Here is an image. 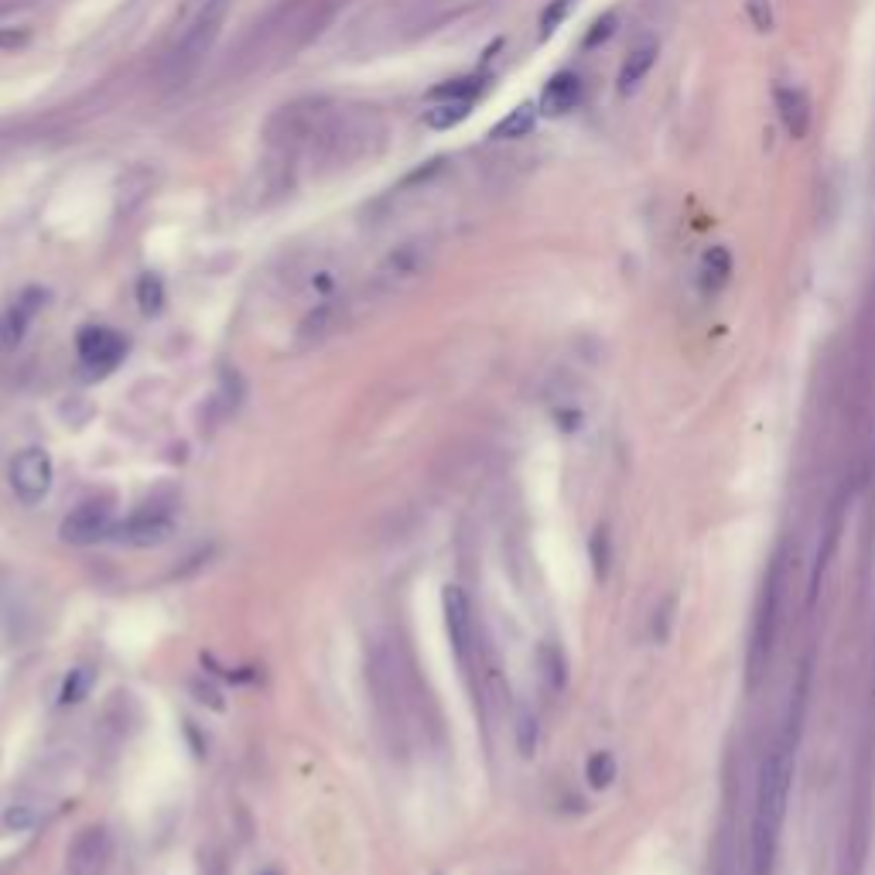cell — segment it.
I'll list each match as a JSON object with an SVG mask.
<instances>
[{"instance_id": "1", "label": "cell", "mask_w": 875, "mask_h": 875, "mask_svg": "<svg viewBox=\"0 0 875 875\" xmlns=\"http://www.w3.org/2000/svg\"><path fill=\"white\" fill-rule=\"evenodd\" d=\"M793 780V746L790 735L773 742V749L759 763L756 783V811H752V838H749V862L752 875H770L776 848H780V831L787 821V800Z\"/></svg>"}, {"instance_id": "2", "label": "cell", "mask_w": 875, "mask_h": 875, "mask_svg": "<svg viewBox=\"0 0 875 875\" xmlns=\"http://www.w3.org/2000/svg\"><path fill=\"white\" fill-rule=\"evenodd\" d=\"M380 137L383 124L373 106H332L329 117L322 120L318 134L312 137V144H308V151L325 165L339 168L366 158Z\"/></svg>"}, {"instance_id": "3", "label": "cell", "mask_w": 875, "mask_h": 875, "mask_svg": "<svg viewBox=\"0 0 875 875\" xmlns=\"http://www.w3.org/2000/svg\"><path fill=\"white\" fill-rule=\"evenodd\" d=\"M226 14H230V0H206V4L199 7V14H195L192 24L185 28V35L178 38V45L168 52L165 72H161L165 86L175 89L182 86L185 79L195 76V69L206 62V55L212 52V45H216L219 31H223L226 24Z\"/></svg>"}, {"instance_id": "4", "label": "cell", "mask_w": 875, "mask_h": 875, "mask_svg": "<svg viewBox=\"0 0 875 875\" xmlns=\"http://www.w3.org/2000/svg\"><path fill=\"white\" fill-rule=\"evenodd\" d=\"M373 694H376V708L383 715V725L404 739L407 729H411V681H407V670L400 667V657L387 646L373 653Z\"/></svg>"}, {"instance_id": "5", "label": "cell", "mask_w": 875, "mask_h": 875, "mask_svg": "<svg viewBox=\"0 0 875 875\" xmlns=\"http://www.w3.org/2000/svg\"><path fill=\"white\" fill-rule=\"evenodd\" d=\"M479 4L482 0H400L387 28L394 42H414V38H428L445 24L459 21Z\"/></svg>"}, {"instance_id": "6", "label": "cell", "mask_w": 875, "mask_h": 875, "mask_svg": "<svg viewBox=\"0 0 875 875\" xmlns=\"http://www.w3.org/2000/svg\"><path fill=\"white\" fill-rule=\"evenodd\" d=\"M435 240L431 236H411V240L397 243L387 257L376 264L373 271V291L380 294H397L411 288L414 281H421L428 274V267L435 264Z\"/></svg>"}, {"instance_id": "7", "label": "cell", "mask_w": 875, "mask_h": 875, "mask_svg": "<svg viewBox=\"0 0 875 875\" xmlns=\"http://www.w3.org/2000/svg\"><path fill=\"white\" fill-rule=\"evenodd\" d=\"M780 599H783V561L776 558L770 575L763 582V592H759V609L756 619H752V646H749V670L759 674L770 660L773 640H776V626H780Z\"/></svg>"}, {"instance_id": "8", "label": "cell", "mask_w": 875, "mask_h": 875, "mask_svg": "<svg viewBox=\"0 0 875 875\" xmlns=\"http://www.w3.org/2000/svg\"><path fill=\"white\" fill-rule=\"evenodd\" d=\"M441 612H445V629H448V643H452L455 657L465 674L472 677V667H476V619H472V605L465 599V592L459 585H445L441 592Z\"/></svg>"}, {"instance_id": "9", "label": "cell", "mask_w": 875, "mask_h": 875, "mask_svg": "<svg viewBox=\"0 0 875 875\" xmlns=\"http://www.w3.org/2000/svg\"><path fill=\"white\" fill-rule=\"evenodd\" d=\"M52 476L55 469L45 448H24V452H18V459L11 462V489L24 506H35L45 500L48 489H52Z\"/></svg>"}, {"instance_id": "10", "label": "cell", "mask_w": 875, "mask_h": 875, "mask_svg": "<svg viewBox=\"0 0 875 875\" xmlns=\"http://www.w3.org/2000/svg\"><path fill=\"white\" fill-rule=\"evenodd\" d=\"M113 530H117V523H113L110 506H106L103 500H86L62 520L59 537L72 547H86V544H96V541H103V537H110Z\"/></svg>"}, {"instance_id": "11", "label": "cell", "mask_w": 875, "mask_h": 875, "mask_svg": "<svg viewBox=\"0 0 875 875\" xmlns=\"http://www.w3.org/2000/svg\"><path fill=\"white\" fill-rule=\"evenodd\" d=\"M76 346L89 376H106L127 353V342L113 329H106V325H86V329L79 332Z\"/></svg>"}, {"instance_id": "12", "label": "cell", "mask_w": 875, "mask_h": 875, "mask_svg": "<svg viewBox=\"0 0 875 875\" xmlns=\"http://www.w3.org/2000/svg\"><path fill=\"white\" fill-rule=\"evenodd\" d=\"M113 534L130 547H158L175 534V513H171L168 506H144L134 517L117 523Z\"/></svg>"}, {"instance_id": "13", "label": "cell", "mask_w": 875, "mask_h": 875, "mask_svg": "<svg viewBox=\"0 0 875 875\" xmlns=\"http://www.w3.org/2000/svg\"><path fill=\"white\" fill-rule=\"evenodd\" d=\"M106 862H110V834L103 824H89L65 852V875H103Z\"/></svg>"}, {"instance_id": "14", "label": "cell", "mask_w": 875, "mask_h": 875, "mask_svg": "<svg viewBox=\"0 0 875 875\" xmlns=\"http://www.w3.org/2000/svg\"><path fill=\"white\" fill-rule=\"evenodd\" d=\"M773 103H776V117H780L783 130H787L793 141H804L807 130H811V124H814V106H811L807 89L780 83L773 89Z\"/></svg>"}, {"instance_id": "15", "label": "cell", "mask_w": 875, "mask_h": 875, "mask_svg": "<svg viewBox=\"0 0 875 875\" xmlns=\"http://www.w3.org/2000/svg\"><path fill=\"white\" fill-rule=\"evenodd\" d=\"M42 305H45V291L28 288L11 308H7L4 315H0V349H4V353H11V349L21 346V339H24V332H28L31 318L42 312Z\"/></svg>"}, {"instance_id": "16", "label": "cell", "mask_w": 875, "mask_h": 875, "mask_svg": "<svg viewBox=\"0 0 875 875\" xmlns=\"http://www.w3.org/2000/svg\"><path fill=\"white\" fill-rule=\"evenodd\" d=\"M342 318H346V305L335 298H325L322 305H318L315 312H308L305 322H301L298 329L301 346H318V342H325L335 329H342Z\"/></svg>"}, {"instance_id": "17", "label": "cell", "mask_w": 875, "mask_h": 875, "mask_svg": "<svg viewBox=\"0 0 875 875\" xmlns=\"http://www.w3.org/2000/svg\"><path fill=\"white\" fill-rule=\"evenodd\" d=\"M582 76L578 72H558L551 83L544 86V96H541V110L547 117H564L571 113L578 103H582Z\"/></svg>"}, {"instance_id": "18", "label": "cell", "mask_w": 875, "mask_h": 875, "mask_svg": "<svg viewBox=\"0 0 875 875\" xmlns=\"http://www.w3.org/2000/svg\"><path fill=\"white\" fill-rule=\"evenodd\" d=\"M657 55H660V45L653 38H643L640 45L629 48L623 69H619V93H633L640 89V83L650 76V69L657 65Z\"/></svg>"}, {"instance_id": "19", "label": "cell", "mask_w": 875, "mask_h": 875, "mask_svg": "<svg viewBox=\"0 0 875 875\" xmlns=\"http://www.w3.org/2000/svg\"><path fill=\"white\" fill-rule=\"evenodd\" d=\"M735 274V264H732V253L725 247H711L705 250V257H701V267H698V284L705 294H718L729 288Z\"/></svg>"}, {"instance_id": "20", "label": "cell", "mask_w": 875, "mask_h": 875, "mask_svg": "<svg viewBox=\"0 0 875 875\" xmlns=\"http://www.w3.org/2000/svg\"><path fill=\"white\" fill-rule=\"evenodd\" d=\"M469 113H472V100H441L438 106H431V110L424 113V127L452 130V127H459Z\"/></svg>"}, {"instance_id": "21", "label": "cell", "mask_w": 875, "mask_h": 875, "mask_svg": "<svg viewBox=\"0 0 875 875\" xmlns=\"http://www.w3.org/2000/svg\"><path fill=\"white\" fill-rule=\"evenodd\" d=\"M537 124V106L523 103L517 106V110H510V117L500 120V127L493 130V137H500V141H520V137H527L530 130H534Z\"/></svg>"}, {"instance_id": "22", "label": "cell", "mask_w": 875, "mask_h": 875, "mask_svg": "<svg viewBox=\"0 0 875 875\" xmlns=\"http://www.w3.org/2000/svg\"><path fill=\"white\" fill-rule=\"evenodd\" d=\"M45 821V807L35 804V800H21V804H11L4 811V828L7 831H31Z\"/></svg>"}, {"instance_id": "23", "label": "cell", "mask_w": 875, "mask_h": 875, "mask_svg": "<svg viewBox=\"0 0 875 875\" xmlns=\"http://www.w3.org/2000/svg\"><path fill=\"white\" fill-rule=\"evenodd\" d=\"M513 735H517V752L523 759H530L537 752V742H541V725H537V715L530 708L517 711V725H513Z\"/></svg>"}, {"instance_id": "24", "label": "cell", "mask_w": 875, "mask_h": 875, "mask_svg": "<svg viewBox=\"0 0 875 875\" xmlns=\"http://www.w3.org/2000/svg\"><path fill=\"white\" fill-rule=\"evenodd\" d=\"M537 657H541V674H544L547 688H551V691H561V688H564V681H568V664H564V653H561L554 643H544Z\"/></svg>"}, {"instance_id": "25", "label": "cell", "mask_w": 875, "mask_h": 875, "mask_svg": "<svg viewBox=\"0 0 875 875\" xmlns=\"http://www.w3.org/2000/svg\"><path fill=\"white\" fill-rule=\"evenodd\" d=\"M585 780L592 790H605L616 780V756L612 752H592L585 763Z\"/></svg>"}, {"instance_id": "26", "label": "cell", "mask_w": 875, "mask_h": 875, "mask_svg": "<svg viewBox=\"0 0 875 875\" xmlns=\"http://www.w3.org/2000/svg\"><path fill=\"white\" fill-rule=\"evenodd\" d=\"M137 305H141L144 315H158L165 308V284H161L158 274H144L137 281Z\"/></svg>"}, {"instance_id": "27", "label": "cell", "mask_w": 875, "mask_h": 875, "mask_svg": "<svg viewBox=\"0 0 875 875\" xmlns=\"http://www.w3.org/2000/svg\"><path fill=\"white\" fill-rule=\"evenodd\" d=\"M482 89V79L479 76H462V79H448L431 89L435 100H476V93Z\"/></svg>"}, {"instance_id": "28", "label": "cell", "mask_w": 875, "mask_h": 875, "mask_svg": "<svg viewBox=\"0 0 875 875\" xmlns=\"http://www.w3.org/2000/svg\"><path fill=\"white\" fill-rule=\"evenodd\" d=\"M93 677L96 674L89 667L69 670V677H65V684H62V705H76V701H83L89 688H93Z\"/></svg>"}, {"instance_id": "29", "label": "cell", "mask_w": 875, "mask_h": 875, "mask_svg": "<svg viewBox=\"0 0 875 875\" xmlns=\"http://www.w3.org/2000/svg\"><path fill=\"white\" fill-rule=\"evenodd\" d=\"M568 11H571V0H554V4L544 11V18H541V31H544V35H551V31L558 28L564 18H568Z\"/></svg>"}, {"instance_id": "30", "label": "cell", "mask_w": 875, "mask_h": 875, "mask_svg": "<svg viewBox=\"0 0 875 875\" xmlns=\"http://www.w3.org/2000/svg\"><path fill=\"white\" fill-rule=\"evenodd\" d=\"M749 11H752V18H756V24H759V28H763V31L770 28V11L763 14V0H752V4H749Z\"/></svg>"}, {"instance_id": "31", "label": "cell", "mask_w": 875, "mask_h": 875, "mask_svg": "<svg viewBox=\"0 0 875 875\" xmlns=\"http://www.w3.org/2000/svg\"><path fill=\"white\" fill-rule=\"evenodd\" d=\"M609 31H612V18L599 21V24H595L592 35H588V45H595V42H599V38H609Z\"/></svg>"}, {"instance_id": "32", "label": "cell", "mask_w": 875, "mask_h": 875, "mask_svg": "<svg viewBox=\"0 0 875 875\" xmlns=\"http://www.w3.org/2000/svg\"><path fill=\"white\" fill-rule=\"evenodd\" d=\"M0 875H11V865H7V862L0 865Z\"/></svg>"}]
</instances>
